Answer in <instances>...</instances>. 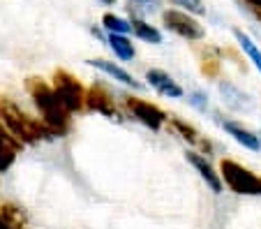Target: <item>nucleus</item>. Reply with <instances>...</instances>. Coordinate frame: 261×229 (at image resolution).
I'll list each match as a JSON object with an SVG mask.
<instances>
[{
  "label": "nucleus",
  "instance_id": "9",
  "mask_svg": "<svg viewBox=\"0 0 261 229\" xmlns=\"http://www.w3.org/2000/svg\"><path fill=\"white\" fill-rule=\"evenodd\" d=\"M185 160H188L190 165L194 167V171L201 176V181L208 185V188H211L213 194H222V190H224L222 176H220V171L213 167V162L206 158V155L199 153V150H194V148H188V150H185Z\"/></svg>",
  "mask_w": 261,
  "mask_h": 229
},
{
  "label": "nucleus",
  "instance_id": "3",
  "mask_svg": "<svg viewBox=\"0 0 261 229\" xmlns=\"http://www.w3.org/2000/svg\"><path fill=\"white\" fill-rule=\"evenodd\" d=\"M220 176L229 192L238 197H261V176L231 158L220 160Z\"/></svg>",
  "mask_w": 261,
  "mask_h": 229
},
{
  "label": "nucleus",
  "instance_id": "10",
  "mask_svg": "<svg viewBox=\"0 0 261 229\" xmlns=\"http://www.w3.org/2000/svg\"><path fill=\"white\" fill-rule=\"evenodd\" d=\"M217 123H220V128L224 130L238 146H243L245 150H252V153H261V135L259 132L250 130L247 125H243L241 120H236V118H220Z\"/></svg>",
  "mask_w": 261,
  "mask_h": 229
},
{
  "label": "nucleus",
  "instance_id": "4",
  "mask_svg": "<svg viewBox=\"0 0 261 229\" xmlns=\"http://www.w3.org/2000/svg\"><path fill=\"white\" fill-rule=\"evenodd\" d=\"M51 86H54L58 100L63 102V107L72 116L86 111V93H88V88H86L74 74H69L67 70H56L54 72V84Z\"/></svg>",
  "mask_w": 261,
  "mask_h": 229
},
{
  "label": "nucleus",
  "instance_id": "19",
  "mask_svg": "<svg viewBox=\"0 0 261 229\" xmlns=\"http://www.w3.org/2000/svg\"><path fill=\"white\" fill-rule=\"evenodd\" d=\"M102 28L107 30V35H127V33H132V23L123 16L114 14V12H107L102 16Z\"/></svg>",
  "mask_w": 261,
  "mask_h": 229
},
{
  "label": "nucleus",
  "instance_id": "14",
  "mask_svg": "<svg viewBox=\"0 0 261 229\" xmlns=\"http://www.w3.org/2000/svg\"><path fill=\"white\" fill-rule=\"evenodd\" d=\"M21 148H23V144L12 135L5 125L0 123V174H5L7 169H12Z\"/></svg>",
  "mask_w": 261,
  "mask_h": 229
},
{
  "label": "nucleus",
  "instance_id": "8",
  "mask_svg": "<svg viewBox=\"0 0 261 229\" xmlns=\"http://www.w3.org/2000/svg\"><path fill=\"white\" fill-rule=\"evenodd\" d=\"M167 125H169V130H171L173 135H176L178 139L185 141L190 148L203 153L206 158H211V155H213V150H215V144H213L208 137H203L201 132H199V128H194L192 123H188L185 118H178V116H169V123Z\"/></svg>",
  "mask_w": 261,
  "mask_h": 229
},
{
  "label": "nucleus",
  "instance_id": "16",
  "mask_svg": "<svg viewBox=\"0 0 261 229\" xmlns=\"http://www.w3.org/2000/svg\"><path fill=\"white\" fill-rule=\"evenodd\" d=\"M107 44L120 60H134V56H137V49L127 35H107Z\"/></svg>",
  "mask_w": 261,
  "mask_h": 229
},
{
  "label": "nucleus",
  "instance_id": "11",
  "mask_svg": "<svg viewBox=\"0 0 261 229\" xmlns=\"http://www.w3.org/2000/svg\"><path fill=\"white\" fill-rule=\"evenodd\" d=\"M146 81H148V86H150L158 95H162V97H169V100H180V97H185L182 86L178 84L169 72L160 70V67L146 70Z\"/></svg>",
  "mask_w": 261,
  "mask_h": 229
},
{
  "label": "nucleus",
  "instance_id": "24",
  "mask_svg": "<svg viewBox=\"0 0 261 229\" xmlns=\"http://www.w3.org/2000/svg\"><path fill=\"white\" fill-rule=\"evenodd\" d=\"M127 3H137V5H150L155 0H127Z\"/></svg>",
  "mask_w": 261,
  "mask_h": 229
},
{
  "label": "nucleus",
  "instance_id": "26",
  "mask_svg": "<svg viewBox=\"0 0 261 229\" xmlns=\"http://www.w3.org/2000/svg\"><path fill=\"white\" fill-rule=\"evenodd\" d=\"M99 3H104V5H116V0H99Z\"/></svg>",
  "mask_w": 261,
  "mask_h": 229
},
{
  "label": "nucleus",
  "instance_id": "15",
  "mask_svg": "<svg viewBox=\"0 0 261 229\" xmlns=\"http://www.w3.org/2000/svg\"><path fill=\"white\" fill-rule=\"evenodd\" d=\"M132 33L139 37L141 42H148V44H162V33H160L155 26H150L148 21H143V19H139V16H132Z\"/></svg>",
  "mask_w": 261,
  "mask_h": 229
},
{
  "label": "nucleus",
  "instance_id": "25",
  "mask_svg": "<svg viewBox=\"0 0 261 229\" xmlns=\"http://www.w3.org/2000/svg\"><path fill=\"white\" fill-rule=\"evenodd\" d=\"M0 229H5V220H3V209H0Z\"/></svg>",
  "mask_w": 261,
  "mask_h": 229
},
{
  "label": "nucleus",
  "instance_id": "13",
  "mask_svg": "<svg viewBox=\"0 0 261 229\" xmlns=\"http://www.w3.org/2000/svg\"><path fill=\"white\" fill-rule=\"evenodd\" d=\"M217 90H220L222 105L231 111H250L252 107H254V102L250 100V95L243 93L231 81H217Z\"/></svg>",
  "mask_w": 261,
  "mask_h": 229
},
{
  "label": "nucleus",
  "instance_id": "18",
  "mask_svg": "<svg viewBox=\"0 0 261 229\" xmlns=\"http://www.w3.org/2000/svg\"><path fill=\"white\" fill-rule=\"evenodd\" d=\"M3 209V220H5V229H28V218L25 211L16 204H0Z\"/></svg>",
  "mask_w": 261,
  "mask_h": 229
},
{
  "label": "nucleus",
  "instance_id": "21",
  "mask_svg": "<svg viewBox=\"0 0 261 229\" xmlns=\"http://www.w3.org/2000/svg\"><path fill=\"white\" fill-rule=\"evenodd\" d=\"M171 5L180 7L182 12H188L192 16H201L206 14V5H203V0H169Z\"/></svg>",
  "mask_w": 261,
  "mask_h": 229
},
{
  "label": "nucleus",
  "instance_id": "23",
  "mask_svg": "<svg viewBox=\"0 0 261 229\" xmlns=\"http://www.w3.org/2000/svg\"><path fill=\"white\" fill-rule=\"evenodd\" d=\"M245 3H247V5H250L254 12H261V0H245Z\"/></svg>",
  "mask_w": 261,
  "mask_h": 229
},
{
  "label": "nucleus",
  "instance_id": "2",
  "mask_svg": "<svg viewBox=\"0 0 261 229\" xmlns=\"http://www.w3.org/2000/svg\"><path fill=\"white\" fill-rule=\"evenodd\" d=\"M0 123L10 130L21 144H40V141L56 139L51 130L42 123V118H33L25 114L14 100L0 97Z\"/></svg>",
  "mask_w": 261,
  "mask_h": 229
},
{
  "label": "nucleus",
  "instance_id": "5",
  "mask_svg": "<svg viewBox=\"0 0 261 229\" xmlns=\"http://www.w3.org/2000/svg\"><path fill=\"white\" fill-rule=\"evenodd\" d=\"M123 107H125V114H127L129 118H134L139 125L148 128L150 132H160V130L169 123V116L162 107L153 105L150 100L137 97V95H127L123 100Z\"/></svg>",
  "mask_w": 261,
  "mask_h": 229
},
{
  "label": "nucleus",
  "instance_id": "20",
  "mask_svg": "<svg viewBox=\"0 0 261 229\" xmlns=\"http://www.w3.org/2000/svg\"><path fill=\"white\" fill-rule=\"evenodd\" d=\"M188 102H190V107H192V109L199 111V114H208V111H211V100H208V93H206V90H201V88L190 90V93H188Z\"/></svg>",
  "mask_w": 261,
  "mask_h": 229
},
{
  "label": "nucleus",
  "instance_id": "7",
  "mask_svg": "<svg viewBox=\"0 0 261 229\" xmlns=\"http://www.w3.org/2000/svg\"><path fill=\"white\" fill-rule=\"evenodd\" d=\"M162 23L169 33L182 37L188 42H201L206 40V28L201 26V21H197L192 14L182 10H164L162 12Z\"/></svg>",
  "mask_w": 261,
  "mask_h": 229
},
{
  "label": "nucleus",
  "instance_id": "6",
  "mask_svg": "<svg viewBox=\"0 0 261 229\" xmlns=\"http://www.w3.org/2000/svg\"><path fill=\"white\" fill-rule=\"evenodd\" d=\"M86 109L99 114L109 120H116V123H123L125 120V111L118 107V102L114 100V93L107 84L102 81H93L88 86V93H86Z\"/></svg>",
  "mask_w": 261,
  "mask_h": 229
},
{
  "label": "nucleus",
  "instance_id": "12",
  "mask_svg": "<svg viewBox=\"0 0 261 229\" xmlns=\"http://www.w3.org/2000/svg\"><path fill=\"white\" fill-rule=\"evenodd\" d=\"M86 65H90V67H95V70H99L102 74L111 77L114 81H118V84L127 86V88H132V90H141L143 88V84H141V81H137V77H134L132 72H127L125 67H120L118 63H114V60L90 58V60H86Z\"/></svg>",
  "mask_w": 261,
  "mask_h": 229
},
{
  "label": "nucleus",
  "instance_id": "1",
  "mask_svg": "<svg viewBox=\"0 0 261 229\" xmlns=\"http://www.w3.org/2000/svg\"><path fill=\"white\" fill-rule=\"evenodd\" d=\"M25 90H28L30 100H33L35 109L40 114L42 123L51 130L54 137H65L72 130V114L63 107L58 100L54 86L46 84L42 77H28L25 79Z\"/></svg>",
  "mask_w": 261,
  "mask_h": 229
},
{
  "label": "nucleus",
  "instance_id": "17",
  "mask_svg": "<svg viewBox=\"0 0 261 229\" xmlns=\"http://www.w3.org/2000/svg\"><path fill=\"white\" fill-rule=\"evenodd\" d=\"M233 37H236L238 46H241L243 51H245V56L252 60V65H254V70L261 74V49L252 42V37L247 35V33H243L241 28H233Z\"/></svg>",
  "mask_w": 261,
  "mask_h": 229
},
{
  "label": "nucleus",
  "instance_id": "22",
  "mask_svg": "<svg viewBox=\"0 0 261 229\" xmlns=\"http://www.w3.org/2000/svg\"><path fill=\"white\" fill-rule=\"evenodd\" d=\"M201 74L208 77V79H217V77H220V58L203 56L201 58Z\"/></svg>",
  "mask_w": 261,
  "mask_h": 229
}]
</instances>
